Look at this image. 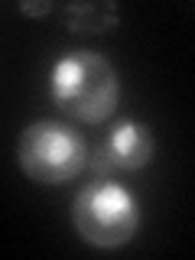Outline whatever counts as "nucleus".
Masks as SVG:
<instances>
[{"mask_svg":"<svg viewBox=\"0 0 195 260\" xmlns=\"http://www.w3.org/2000/svg\"><path fill=\"white\" fill-rule=\"evenodd\" d=\"M49 98L62 114L81 124H101L120 101L117 69L94 49H72L49 69Z\"/></svg>","mask_w":195,"mask_h":260,"instance_id":"1","label":"nucleus"},{"mask_svg":"<svg viewBox=\"0 0 195 260\" xmlns=\"http://www.w3.org/2000/svg\"><path fill=\"white\" fill-rule=\"evenodd\" d=\"M65 26L75 32H108L117 26V4H69L62 7Z\"/></svg>","mask_w":195,"mask_h":260,"instance_id":"5","label":"nucleus"},{"mask_svg":"<svg viewBox=\"0 0 195 260\" xmlns=\"http://www.w3.org/2000/svg\"><path fill=\"white\" fill-rule=\"evenodd\" d=\"M72 228L91 247H120L134 241L140 228V202L120 182L94 179L85 189H78L72 202Z\"/></svg>","mask_w":195,"mask_h":260,"instance_id":"2","label":"nucleus"},{"mask_svg":"<svg viewBox=\"0 0 195 260\" xmlns=\"http://www.w3.org/2000/svg\"><path fill=\"white\" fill-rule=\"evenodd\" d=\"M88 159V143L75 127L62 120H32L16 140V162L32 182L65 185L72 182Z\"/></svg>","mask_w":195,"mask_h":260,"instance_id":"3","label":"nucleus"},{"mask_svg":"<svg viewBox=\"0 0 195 260\" xmlns=\"http://www.w3.org/2000/svg\"><path fill=\"white\" fill-rule=\"evenodd\" d=\"M20 10L29 13V16H43V13H52L55 4H52V0H49V4H20Z\"/></svg>","mask_w":195,"mask_h":260,"instance_id":"6","label":"nucleus"},{"mask_svg":"<svg viewBox=\"0 0 195 260\" xmlns=\"http://www.w3.org/2000/svg\"><path fill=\"white\" fill-rule=\"evenodd\" d=\"M153 153H156V137L153 130L140 120H117L108 137H101L94 153H88L85 166L94 173V179H108L114 173H137V169L150 166Z\"/></svg>","mask_w":195,"mask_h":260,"instance_id":"4","label":"nucleus"}]
</instances>
